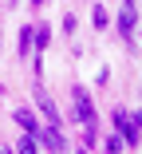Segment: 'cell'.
<instances>
[{"mask_svg": "<svg viewBox=\"0 0 142 154\" xmlns=\"http://www.w3.org/2000/svg\"><path fill=\"white\" fill-rule=\"evenodd\" d=\"M115 131H119V138H122L126 146H138V111L119 107V111H115Z\"/></svg>", "mask_w": 142, "mask_h": 154, "instance_id": "6da1fadb", "label": "cell"}, {"mask_svg": "<svg viewBox=\"0 0 142 154\" xmlns=\"http://www.w3.org/2000/svg\"><path fill=\"white\" fill-rule=\"evenodd\" d=\"M71 99H75V119L83 122V127H87V122H99V119H95V99H91L87 87H75Z\"/></svg>", "mask_w": 142, "mask_h": 154, "instance_id": "7a4b0ae2", "label": "cell"}, {"mask_svg": "<svg viewBox=\"0 0 142 154\" xmlns=\"http://www.w3.org/2000/svg\"><path fill=\"white\" fill-rule=\"evenodd\" d=\"M134 32H138V8H122V16H119V36L126 40V48H130V51L138 48Z\"/></svg>", "mask_w": 142, "mask_h": 154, "instance_id": "3957f363", "label": "cell"}, {"mask_svg": "<svg viewBox=\"0 0 142 154\" xmlns=\"http://www.w3.org/2000/svg\"><path fill=\"white\" fill-rule=\"evenodd\" d=\"M32 138H40L51 154H63V150H67V138H63V131H59V127H40Z\"/></svg>", "mask_w": 142, "mask_h": 154, "instance_id": "277c9868", "label": "cell"}, {"mask_svg": "<svg viewBox=\"0 0 142 154\" xmlns=\"http://www.w3.org/2000/svg\"><path fill=\"white\" fill-rule=\"evenodd\" d=\"M36 99H40V111L47 115V127H63V115H59V111H55V103H51V99L44 95V91H40V95H36Z\"/></svg>", "mask_w": 142, "mask_h": 154, "instance_id": "5b68a950", "label": "cell"}, {"mask_svg": "<svg viewBox=\"0 0 142 154\" xmlns=\"http://www.w3.org/2000/svg\"><path fill=\"white\" fill-rule=\"evenodd\" d=\"M16 122H20L28 134H36V131H40V122H36V115H32V111H16Z\"/></svg>", "mask_w": 142, "mask_h": 154, "instance_id": "8992f818", "label": "cell"}, {"mask_svg": "<svg viewBox=\"0 0 142 154\" xmlns=\"http://www.w3.org/2000/svg\"><path fill=\"white\" fill-rule=\"evenodd\" d=\"M16 154H40V150H36V138H32V134H24V138L16 142Z\"/></svg>", "mask_w": 142, "mask_h": 154, "instance_id": "52a82bcc", "label": "cell"}, {"mask_svg": "<svg viewBox=\"0 0 142 154\" xmlns=\"http://www.w3.org/2000/svg\"><path fill=\"white\" fill-rule=\"evenodd\" d=\"M28 51H32V24L20 32V55H28Z\"/></svg>", "mask_w": 142, "mask_h": 154, "instance_id": "ba28073f", "label": "cell"}, {"mask_svg": "<svg viewBox=\"0 0 142 154\" xmlns=\"http://www.w3.org/2000/svg\"><path fill=\"white\" fill-rule=\"evenodd\" d=\"M32 40H36V48H47V44H51V32H47V28H36Z\"/></svg>", "mask_w": 142, "mask_h": 154, "instance_id": "9c48e42d", "label": "cell"}, {"mask_svg": "<svg viewBox=\"0 0 142 154\" xmlns=\"http://www.w3.org/2000/svg\"><path fill=\"white\" fill-rule=\"evenodd\" d=\"M91 20H95V28H103V24H107V8L95 4V8H91Z\"/></svg>", "mask_w": 142, "mask_h": 154, "instance_id": "30bf717a", "label": "cell"}, {"mask_svg": "<svg viewBox=\"0 0 142 154\" xmlns=\"http://www.w3.org/2000/svg\"><path fill=\"white\" fill-rule=\"evenodd\" d=\"M119 150H122V138L115 134V138H110V142H107V154H119Z\"/></svg>", "mask_w": 142, "mask_h": 154, "instance_id": "8fae6325", "label": "cell"}, {"mask_svg": "<svg viewBox=\"0 0 142 154\" xmlns=\"http://www.w3.org/2000/svg\"><path fill=\"white\" fill-rule=\"evenodd\" d=\"M32 4H44V0H32Z\"/></svg>", "mask_w": 142, "mask_h": 154, "instance_id": "7c38bea8", "label": "cell"}, {"mask_svg": "<svg viewBox=\"0 0 142 154\" xmlns=\"http://www.w3.org/2000/svg\"><path fill=\"white\" fill-rule=\"evenodd\" d=\"M0 154H4V146H0Z\"/></svg>", "mask_w": 142, "mask_h": 154, "instance_id": "4fadbf2b", "label": "cell"}, {"mask_svg": "<svg viewBox=\"0 0 142 154\" xmlns=\"http://www.w3.org/2000/svg\"><path fill=\"white\" fill-rule=\"evenodd\" d=\"M79 154H87V150H79Z\"/></svg>", "mask_w": 142, "mask_h": 154, "instance_id": "5bb4252c", "label": "cell"}]
</instances>
